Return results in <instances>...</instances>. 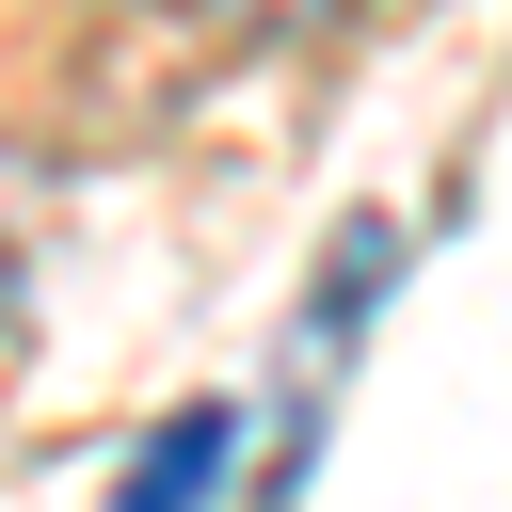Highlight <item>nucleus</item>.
Segmentation results:
<instances>
[{
	"mask_svg": "<svg viewBox=\"0 0 512 512\" xmlns=\"http://www.w3.org/2000/svg\"><path fill=\"white\" fill-rule=\"evenodd\" d=\"M240 464V416L224 400H192V416H160L144 448H128V480H112V512H208V480Z\"/></svg>",
	"mask_w": 512,
	"mask_h": 512,
	"instance_id": "1",
	"label": "nucleus"
},
{
	"mask_svg": "<svg viewBox=\"0 0 512 512\" xmlns=\"http://www.w3.org/2000/svg\"><path fill=\"white\" fill-rule=\"evenodd\" d=\"M208 16H240V32H304V16H352V0H208Z\"/></svg>",
	"mask_w": 512,
	"mask_h": 512,
	"instance_id": "2",
	"label": "nucleus"
}]
</instances>
